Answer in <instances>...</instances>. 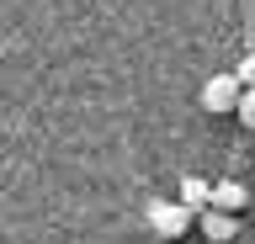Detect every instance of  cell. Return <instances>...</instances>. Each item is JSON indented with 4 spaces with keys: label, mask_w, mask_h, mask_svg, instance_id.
<instances>
[{
    "label": "cell",
    "mask_w": 255,
    "mask_h": 244,
    "mask_svg": "<svg viewBox=\"0 0 255 244\" xmlns=\"http://www.w3.org/2000/svg\"><path fill=\"white\" fill-rule=\"evenodd\" d=\"M149 228L159 239H181V234H191V212L181 202H149Z\"/></svg>",
    "instance_id": "obj_1"
},
{
    "label": "cell",
    "mask_w": 255,
    "mask_h": 244,
    "mask_svg": "<svg viewBox=\"0 0 255 244\" xmlns=\"http://www.w3.org/2000/svg\"><path fill=\"white\" fill-rule=\"evenodd\" d=\"M239 90H245V85H239L234 75H213V80L202 85V106H207V112H218V117H223V112H234Z\"/></svg>",
    "instance_id": "obj_2"
},
{
    "label": "cell",
    "mask_w": 255,
    "mask_h": 244,
    "mask_svg": "<svg viewBox=\"0 0 255 244\" xmlns=\"http://www.w3.org/2000/svg\"><path fill=\"white\" fill-rule=\"evenodd\" d=\"M245 202H250V191L239 186V180H218V186H207V207L213 212H245Z\"/></svg>",
    "instance_id": "obj_3"
},
{
    "label": "cell",
    "mask_w": 255,
    "mask_h": 244,
    "mask_svg": "<svg viewBox=\"0 0 255 244\" xmlns=\"http://www.w3.org/2000/svg\"><path fill=\"white\" fill-rule=\"evenodd\" d=\"M197 228H202V239L229 244V239L239 234V218H234V212H213V207H202V212H197Z\"/></svg>",
    "instance_id": "obj_4"
},
{
    "label": "cell",
    "mask_w": 255,
    "mask_h": 244,
    "mask_svg": "<svg viewBox=\"0 0 255 244\" xmlns=\"http://www.w3.org/2000/svg\"><path fill=\"white\" fill-rule=\"evenodd\" d=\"M181 207H186L191 218L207 207V180H202V175H186V180H181Z\"/></svg>",
    "instance_id": "obj_5"
}]
</instances>
